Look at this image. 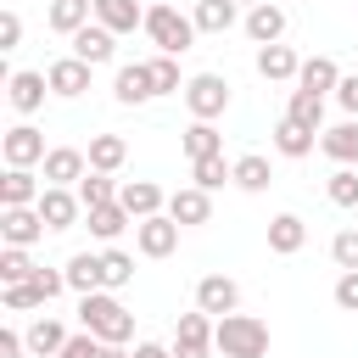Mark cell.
Here are the masks:
<instances>
[{"label": "cell", "mask_w": 358, "mask_h": 358, "mask_svg": "<svg viewBox=\"0 0 358 358\" xmlns=\"http://www.w3.org/2000/svg\"><path fill=\"white\" fill-rule=\"evenodd\" d=\"M78 330H90V336L106 341V347H123V341L134 336V313H129L112 291H90V296H78Z\"/></svg>", "instance_id": "cell-1"}, {"label": "cell", "mask_w": 358, "mask_h": 358, "mask_svg": "<svg viewBox=\"0 0 358 358\" xmlns=\"http://www.w3.org/2000/svg\"><path fill=\"white\" fill-rule=\"evenodd\" d=\"M213 347L224 358H268V324L257 313H224L213 324Z\"/></svg>", "instance_id": "cell-2"}, {"label": "cell", "mask_w": 358, "mask_h": 358, "mask_svg": "<svg viewBox=\"0 0 358 358\" xmlns=\"http://www.w3.org/2000/svg\"><path fill=\"white\" fill-rule=\"evenodd\" d=\"M145 39H151L162 56H185V50L196 45V22H190L179 6L157 0V6H145Z\"/></svg>", "instance_id": "cell-3"}, {"label": "cell", "mask_w": 358, "mask_h": 358, "mask_svg": "<svg viewBox=\"0 0 358 358\" xmlns=\"http://www.w3.org/2000/svg\"><path fill=\"white\" fill-rule=\"evenodd\" d=\"M185 106H190L196 123L224 117V112H229V78H224V73H196V78H185Z\"/></svg>", "instance_id": "cell-4"}, {"label": "cell", "mask_w": 358, "mask_h": 358, "mask_svg": "<svg viewBox=\"0 0 358 358\" xmlns=\"http://www.w3.org/2000/svg\"><path fill=\"white\" fill-rule=\"evenodd\" d=\"M213 313H179V324H173V358H213Z\"/></svg>", "instance_id": "cell-5"}, {"label": "cell", "mask_w": 358, "mask_h": 358, "mask_svg": "<svg viewBox=\"0 0 358 358\" xmlns=\"http://www.w3.org/2000/svg\"><path fill=\"white\" fill-rule=\"evenodd\" d=\"M0 151H6V168H34V162H45V157H50V151H45V134H39L34 123H17V129H6Z\"/></svg>", "instance_id": "cell-6"}, {"label": "cell", "mask_w": 358, "mask_h": 358, "mask_svg": "<svg viewBox=\"0 0 358 358\" xmlns=\"http://www.w3.org/2000/svg\"><path fill=\"white\" fill-rule=\"evenodd\" d=\"M45 168V185H62V190H78V179L90 173V157L78 145H50V157L39 162Z\"/></svg>", "instance_id": "cell-7"}, {"label": "cell", "mask_w": 358, "mask_h": 358, "mask_svg": "<svg viewBox=\"0 0 358 358\" xmlns=\"http://www.w3.org/2000/svg\"><path fill=\"white\" fill-rule=\"evenodd\" d=\"M134 246H140V257H173V246H179V224H173L168 213L140 218V224H134Z\"/></svg>", "instance_id": "cell-8"}, {"label": "cell", "mask_w": 358, "mask_h": 358, "mask_svg": "<svg viewBox=\"0 0 358 358\" xmlns=\"http://www.w3.org/2000/svg\"><path fill=\"white\" fill-rule=\"evenodd\" d=\"M196 308L213 313V319H224V313L241 308V285H235L229 274H201V280H196Z\"/></svg>", "instance_id": "cell-9"}, {"label": "cell", "mask_w": 358, "mask_h": 358, "mask_svg": "<svg viewBox=\"0 0 358 358\" xmlns=\"http://www.w3.org/2000/svg\"><path fill=\"white\" fill-rule=\"evenodd\" d=\"M241 28H246L252 45H280V39H285V6L263 0V6H252V11L241 17Z\"/></svg>", "instance_id": "cell-10"}, {"label": "cell", "mask_w": 358, "mask_h": 358, "mask_svg": "<svg viewBox=\"0 0 358 358\" xmlns=\"http://www.w3.org/2000/svg\"><path fill=\"white\" fill-rule=\"evenodd\" d=\"M45 95H50V78H45V73H28V67H22V73L6 78V101H11L22 117H34V112L45 106Z\"/></svg>", "instance_id": "cell-11"}, {"label": "cell", "mask_w": 358, "mask_h": 358, "mask_svg": "<svg viewBox=\"0 0 358 358\" xmlns=\"http://www.w3.org/2000/svg\"><path fill=\"white\" fill-rule=\"evenodd\" d=\"M117 201L129 207V218H134V224H140V218H157V213H168V196H162V185H151V179H123Z\"/></svg>", "instance_id": "cell-12"}, {"label": "cell", "mask_w": 358, "mask_h": 358, "mask_svg": "<svg viewBox=\"0 0 358 358\" xmlns=\"http://www.w3.org/2000/svg\"><path fill=\"white\" fill-rule=\"evenodd\" d=\"M78 213H84L78 190L45 185V196H39V218H45V229H73V224H78Z\"/></svg>", "instance_id": "cell-13"}, {"label": "cell", "mask_w": 358, "mask_h": 358, "mask_svg": "<svg viewBox=\"0 0 358 358\" xmlns=\"http://www.w3.org/2000/svg\"><path fill=\"white\" fill-rule=\"evenodd\" d=\"M39 235H45L39 207H0V241L6 246H34Z\"/></svg>", "instance_id": "cell-14"}, {"label": "cell", "mask_w": 358, "mask_h": 358, "mask_svg": "<svg viewBox=\"0 0 358 358\" xmlns=\"http://www.w3.org/2000/svg\"><path fill=\"white\" fill-rule=\"evenodd\" d=\"M296 73H302V56H296L291 45H257V78H268V84H296Z\"/></svg>", "instance_id": "cell-15"}, {"label": "cell", "mask_w": 358, "mask_h": 358, "mask_svg": "<svg viewBox=\"0 0 358 358\" xmlns=\"http://www.w3.org/2000/svg\"><path fill=\"white\" fill-rule=\"evenodd\" d=\"M112 95H117L123 106H145V101L157 95L151 67H145V62H123V67H117V78H112Z\"/></svg>", "instance_id": "cell-16"}, {"label": "cell", "mask_w": 358, "mask_h": 358, "mask_svg": "<svg viewBox=\"0 0 358 358\" xmlns=\"http://www.w3.org/2000/svg\"><path fill=\"white\" fill-rule=\"evenodd\" d=\"M39 196H45V179H39L34 168H6V179H0V207H39Z\"/></svg>", "instance_id": "cell-17"}, {"label": "cell", "mask_w": 358, "mask_h": 358, "mask_svg": "<svg viewBox=\"0 0 358 358\" xmlns=\"http://www.w3.org/2000/svg\"><path fill=\"white\" fill-rule=\"evenodd\" d=\"M168 218H173L179 229L207 224V218H213V196H207L201 185H185V190H173V196H168Z\"/></svg>", "instance_id": "cell-18"}, {"label": "cell", "mask_w": 358, "mask_h": 358, "mask_svg": "<svg viewBox=\"0 0 358 358\" xmlns=\"http://www.w3.org/2000/svg\"><path fill=\"white\" fill-rule=\"evenodd\" d=\"M319 151L336 162V168H358V117H341L336 129L319 134Z\"/></svg>", "instance_id": "cell-19"}, {"label": "cell", "mask_w": 358, "mask_h": 358, "mask_svg": "<svg viewBox=\"0 0 358 358\" xmlns=\"http://www.w3.org/2000/svg\"><path fill=\"white\" fill-rule=\"evenodd\" d=\"M73 56H78V62H90V67H101V62H112V56H117V34H112V28H101V22H90V28H78V34H73Z\"/></svg>", "instance_id": "cell-20"}, {"label": "cell", "mask_w": 358, "mask_h": 358, "mask_svg": "<svg viewBox=\"0 0 358 358\" xmlns=\"http://www.w3.org/2000/svg\"><path fill=\"white\" fill-rule=\"evenodd\" d=\"M45 78H50V95L73 101V95H84V90H90V62L62 56V62H50V67H45Z\"/></svg>", "instance_id": "cell-21"}, {"label": "cell", "mask_w": 358, "mask_h": 358, "mask_svg": "<svg viewBox=\"0 0 358 358\" xmlns=\"http://www.w3.org/2000/svg\"><path fill=\"white\" fill-rule=\"evenodd\" d=\"M302 246H308V224L296 213H274L268 218V252L274 257H296Z\"/></svg>", "instance_id": "cell-22"}, {"label": "cell", "mask_w": 358, "mask_h": 358, "mask_svg": "<svg viewBox=\"0 0 358 358\" xmlns=\"http://www.w3.org/2000/svg\"><path fill=\"white\" fill-rule=\"evenodd\" d=\"M62 268H67V291H78V296H90V291H106V274H101V252H73Z\"/></svg>", "instance_id": "cell-23"}, {"label": "cell", "mask_w": 358, "mask_h": 358, "mask_svg": "<svg viewBox=\"0 0 358 358\" xmlns=\"http://www.w3.org/2000/svg\"><path fill=\"white\" fill-rule=\"evenodd\" d=\"M336 84H341L336 56H308L302 73H296V90H308V95H336Z\"/></svg>", "instance_id": "cell-24"}, {"label": "cell", "mask_w": 358, "mask_h": 358, "mask_svg": "<svg viewBox=\"0 0 358 358\" xmlns=\"http://www.w3.org/2000/svg\"><path fill=\"white\" fill-rule=\"evenodd\" d=\"M45 22L56 28V34H78V28H90L95 22V0H50V11H45Z\"/></svg>", "instance_id": "cell-25"}, {"label": "cell", "mask_w": 358, "mask_h": 358, "mask_svg": "<svg viewBox=\"0 0 358 358\" xmlns=\"http://www.w3.org/2000/svg\"><path fill=\"white\" fill-rule=\"evenodd\" d=\"M95 22L112 34H134V28H145V11H140V0H95Z\"/></svg>", "instance_id": "cell-26"}, {"label": "cell", "mask_w": 358, "mask_h": 358, "mask_svg": "<svg viewBox=\"0 0 358 358\" xmlns=\"http://www.w3.org/2000/svg\"><path fill=\"white\" fill-rule=\"evenodd\" d=\"M67 341H73V336H67L62 319H50V313H39V319L28 324V352H34V358H56Z\"/></svg>", "instance_id": "cell-27"}, {"label": "cell", "mask_w": 358, "mask_h": 358, "mask_svg": "<svg viewBox=\"0 0 358 358\" xmlns=\"http://www.w3.org/2000/svg\"><path fill=\"white\" fill-rule=\"evenodd\" d=\"M84 157H90L95 173H117L123 157H129V140H123V134H90V151H84Z\"/></svg>", "instance_id": "cell-28"}, {"label": "cell", "mask_w": 358, "mask_h": 358, "mask_svg": "<svg viewBox=\"0 0 358 358\" xmlns=\"http://www.w3.org/2000/svg\"><path fill=\"white\" fill-rule=\"evenodd\" d=\"M235 185H241L246 196H263V190L274 185V162H268V157H257V151L235 157Z\"/></svg>", "instance_id": "cell-29"}, {"label": "cell", "mask_w": 358, "mask_h": 358, "mask_svg": "<svg viewBox=\"0 0 358 358\" xmlns=\"http://www.w3.org/2000/svg\"><path fill=\"white\" fill-rule=\"evenodd\" d=\"M190 22H196V34H229L235 28V0H196Z\"/></svg>", "instance_id": "cell-30"}, {"label": "cell", "mask_w": 358, "mask_h": 358, "mask_svg": "<svg viewBox=\"0 0 358 358\" xmlns=\"http://www.w3.org/2000/svg\"><path fill=\"white\" fill-rule=\"evenodd\" d=\"M285 117H291V123H302V129H313V134H324V95L291 90V101H285Z\"/></svg>", "instance_id": "cell-31"}, {"label": "cell", "mask_w": 358, "mask_h": 358, "mask_svg": "<svg viewBox=\"0 0 358 358\" xmlns=\"http://www.w3.org/2000/svg\"><path fill=\"white\" fill-rule=\"evenodd\" d=\"M179 145H185L190 162H201V157H224V134H218L213 123H190V129L179 134Z\"/></svg>", "instance_id": "cell-32"}, {"label": "cell", "mask_w": 358, "mask_h": 358, "mask_svg": "<svg viewBox=\"0 0 358 358\" xmlns=\"http://www.w3.org/2000/svg\"><path fill=\"white\" fill-rule=\"evenodd\" d=\"M84 218H90V235H95V241H117V235H123V229L134 224L123 201H106V207H95V213H84Z\"/></svg>", "instance_id": "cell-33"}, {"label": "cell", "mask_w": 358, "mask_h": 358, "mask_svg": "<svg viewBox=\"0 0 358 358\" xmlns=\"http://www.w3.org/2000/svg\"><path fill=\"white\" fill-rule=\"evenodd\" d=\"M274 151H280V157H291V162H296V157H308V151H313V129H302V123L280 117V123H274Z\"/></svg>", "instance_id": "cell-34"}, {"label": "cell", "mask_w": 358, "mask_h": 358, "mask_svg": "<svg viewBox=\"0 0 358 358\" xmlns=\"http://www.w3.org/2000/svg\"><path fill=\"white\" fill-rule=\"evenodd\" d=\"M117 190H123V185H112V173H95V168L78 179V201H84V213H95V207L117 201Z\"/></svg>", "instance_id": "cell-35"}, {"label": "cell", "mask_w": 358, "mask_h": 358, "mask_svg": "<svg viewBox=\"0 0 358 358\" xmlns=\"http://www.w3.org/2000/svg\"><path fill=\"white\" fill-rule=\"evenodd\" d=\"M34 274H39V263L28 257V246H0V285H22Z\"/></svg>", "instance_id": "cell-36"}, {"label": "cell", "mask_w": 358, "mask_h": 358, "mask_svg": "<svg viewBox=\"0 0 358 358\" xmlns=\"http://www.w3.org/2000/svg\"><path fill=\"white\" fill-rule=\"evenodd\" d=\"M190 179L213 196L218 185H229V179H235V162H224V157H201V162H190Z\"/></svg>", "instance_id": "cell-37"}, {"label": "cell", "mask_w": 358, "mask_h": 358, "mask_svg": "<svg viewBox=\"0 0 358 358\" xmlns=\"http://www.w3.org/2000/svg\"><path fill=\"white\" fill-rule=\"evenodd\" d=\"M101 274H106V291H123V285L134 280V257L117 252V246H106V252H101Z\"/></svg>", "instance_id": "cell-38"}, {"label": "cell", "mask_w": 358, "mask_h": 358, "mask_svg": "<svg viewBox=\"0 0 358 358\" xmlns=\"http://www.w3.org/2000/svg\"><path fill=\"white\" fill-rule=\"evenodd\" d=\"M324 196H330L336 207H358V168H336V173L324 179Z\"/></svg>", "instance_id": "cell-39"}, {"label": "cell", "mask_w": 358, "mask_h": 358, "mask_svg": "<svg viewBox=\"0 0 358 358\" xmlns=\"http://www.w3.org/2000/svg\"><path fill=\"white\" fill-rule=\"evenodd\" d=\"M145 67H151V84H157V95H173V90H185V84H179V56H162V50H157Z\"/></svg>", "instance_id": "cell-40"}, {"label": "cell", "mask_w": 358, "mask_h": 358, "mask_svg": "<svg viewBox=\"0 0 358 358\" xmlns=\"http://www.w3.org/2000/svg\"><path fill=\"white\" fill-rule=\"evenodd\" d=\"M0 302H6V313H28V308H45V302H39V291H34V280H22V285H6V291H0Z\"/></svg>", "instance_id": "cell-41"}, {"label": "cell", "mask_w": 358, "mask_h": 358, "mask_svg": "<svg viewBox=\"0 0 358 358\" xmlns=\"http://www.w3.org/2000/svg\"><path fill=\"white\" fill-rule=\"evenodd\" d=\"M330 257H336V268L347 274V268H358V229H341L336 241H330Z\"/></svg>", "instance_id": "cell-42"}, {"label": "cell", "mask_w": 358, "mask_h": 358, "mask_svg": "<svg viewBox=\"0 0 358 358\" xmlns=\"http://www.w3.org/2000/svg\"><path fill=\"white\" fill-rule=\"evenodd\" d=\"M336 308H341V313H358V268H347V274L336 280Z\"/></svg>", "instance_id": "cell-43"}, {"label": "cell", "mask_w": 358, "mask_h": 358, "mask_svg": "<svg viewBox=\"0 0 358 358\" xmlns=\"http://www.w3.org/2000/svg\"><path fill=\"white\" fill-rule=\"evenodd\" d=\"M56 358H101V341H95L90 330H78V336H73V341H67Z\"/></svg>", "instance_id": "cell-44"}, {"label": "cell", "mask_w": 358, "mask_h": 358, "mask_svg": "<svg viewBox=\"0 0 358 358\" xmlns=\"http://www.w3.org/2000/svg\"><path fill=\"white\" fill-rule=\"evenodd\" d=\"M336 106H341L347 117H358V73H352V78L341 73V84H336Z\"/></svg>", "instance_id": "cell-45"}, {"label": "cell", "mask_w": 358, "mask_h": 358, "mask_svg": "<svg viewBox=\"0 0 358 358\" xmlns=\"http://www.w3.org/2000/svg\"><path fill=\"white\" fill-rule=\"evenodd\" d=\"M17 39H22V17L6 11V17H0V50H17Z\"/></svg>", "instance_id": "cell-46"}, {"label": "cell", "mask_w": 358, "mask_h": 358, "mask_svg": "<svg viewBox=\"0 0 358 358\" xmlns=\"http://www.w3.org/2000/svg\"><path fill=\"white\" fill-rule=\"evenodd\" d=\"M28 352V336H17V330H0V358H22Z\"/></svg>", "instance_id": "cell-47"}, {"label": "cell", "mask_w": 358, "mask_h": 358, "mask_svg": "<svg viewBox=\"0 0 358 358\" xmlns=\"http://www.w3.org/2000/svg\"><path fill=\"white\" fill-rule=\"evenodd\" d=\"M134 358H173V352H168L162 341H140V347H134Z\"/></svg>", "instance_id": "cell-48"}, {"label": "cell", "mask_w": 358, "mask_h": 358, "mask_svg": "<svg viewBox=\"0 0 358 358\" xmlns=\"http://www.w3.org/2000/svg\"><path fill=\"white\" fill-rule=\"evenodd\" d=\"M101 358H134V352H129V347H106V341H101Z\"/></svg>", "instance_id": "cell-49"}, {"label": "cell", "mask_w": 358, "mask_h": 358, "mask_svg": "<svg viewBox=\"0 0 358 358\" xmlns=\"http://www.w3.org/2000/svg\"><path fill=\"white\" fill-rule=\"evenodd\" d=\"M235 6H246V11H252V6H263V0H235Z\"/></svg>", "instance_id": "cell-50"}, {"label": "cell", "mask_w": 358, "mask_h": 358, "mask_svg": "<svg viewBox=\"0 0 358 358\" xmlns=\"http://www.w3.org/2000/svg\"><path fill=\"white\" fill-rule=\"evenodd\" d=\"M274 6H285V0H274Z\"/></svg>", "instance_id": "cell-51"}]
</instances>
